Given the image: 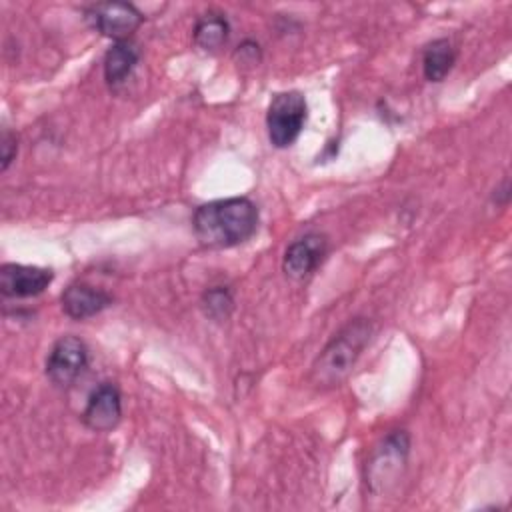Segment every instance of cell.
<instances>
[{
    "label": "cell",
    "instance_id": "cell-1",
    "mask_svg": "<svg viewBox=\"0 0 512 512\" xmlns=\"http://www.w3.org/2000/svg\"><path fill=\"white\" fill-rule=\"evenodd\" d=\"M258 206L246 196L200 204L192 214V230L200 246L226 250L250 240L258 230Z\"/></svg>",
    "mask_w": 512,
    "mask_h": 512
},
{
    "label": "cell",
    "instance_id": "cell-5",
    "mask_svg": "<svg viewBox=\"0 0 512 512\" xmlns=\"http://www.w3.org/2000/svg\"><path fill=\"white\" fill-rule=\"evenodd\" d=\"M90 26L114 42L130 40L144 22V14L132 2H98L84 10Z\"/></svg>",
    "mask_w": 512,
    "mask_h": 512
},
{
    "label": "cell",
    "instance_id": "cell-4",
    "mask_svg": "<svg viewBox=\"0 0 512 512\" xmlns=\"http://www.w3.org/2000/svg\"><path fill=\"white\" fill-rule=\"evenodd\" d=\"M410 448L406 430H392L366 460V484L372 492H386L402 472Z\"/></svg>",
    "mask_w": 512,
    "mask_h": 512
},
{
    "label": "cell",
    "instance_id": "cell-15",
    "mask_svg": "<svg viewBox=\"0 0 512 512\" xmlns=\"http://www.w3.org/2000/svg\"><path fill=\"white\" fill-rule=\"evenodd\" d=\"M2 154H0V170L6 172L8 166L12 164V160L16 158V152H18V140H16V134H12L8 128L2 130Z\"/></svg>",
    "mask_w": 512,
    "mask_h": 512
},
{
    "label": "cell",
    "instance_id": "cell-9",
    "mask_svg": "<svg viewBox=\"0 0 512 512\" xmlns=\"http://www.w3.org/2000/svg\"><path fill=\"white\" fill-rule=\"evenodd\" d=\"M122 420V394L116 384L102 382L88 398L82 422L94 432H110Z\"/></svg>",
    "mask_w": 512,
    "mask_h": 512
},
{
    "label": "cell",
    "instance_id": "cell-3",
    "mask_svg": "<svg viewBox=\"0 0 512 512\" xmlns=\"http://www.w3.org/2000/svg\"><path fill=\"white\" fill-rule=\"evenodd\" d=\"M308 118V104L302 92L286 90L272 96L266 110L268 140L276 148L292 146L304 130Z\"/></svg>",
    "mask_w": 512,
    "mask_h": 512
},
{
    "label": "cell",
    "instance_id": "cell-6",
    "mask_svg": "<svg viewBox=\"0 0 512 512\" xmlns=\"http://www.w3.org/2000/svg\"><path fill=\"white\" fill-rule=\"evenodd\" d=\"M88 366V346L74 334L60 336L48 356L44 372L48 380L58 388L72 386Z\"/></svg>",
    "mask_w": 512,
    "mask_h": 512
},
{
    "label": "cell",
    "instance_id": "cell-2",
    "mask_svg": "<svg viewBox=\"0 0 512 512\" xmlns=\"http://www.w3.org/2000/svg\"><path fill=\"white\" fill-rule=\"evenodd\" d=\"M372 332L374 326L368 318H354L344 324L316 356L310 380L318 388L338 386L352 372L356 360L368 346Z\"/></svg>",
    "mask_w": 512,
    "mask_h": 512
},
{
    "label": "cell",
    "instance_id": "cell-12",
    "mask_svg": "<svg viewBox=\"0 0 512 512\" xmlns=\"http://www.w3.org/2000/svg\"><path fill=\"white\" fill-rule=\"evenodd\" d=\"M456 64V46L450 38H436L422 52V72L428 82H442Z\"/></svg>",
    "mask_w": 512,
    "mask_h": 512
},
{
    "label": "cell",
    "instance_id": "cell-8",
    "mask_svg": "<svg viewBox=\"0 0 512 512\" xmlns=\"http://www.w3.org/2000/svg\"><path fill=\"white\" fill-rule=\"evenodd\" d=\"M54 280V272L42 266L26 264H2L0 268V292L4 298H32L42 294Z\"/></svg>",
    "mask_w": 512,
    "mask_h": 512
},
{
    "label": "cell",
    "instance_id": "cell-11",
    "mask_svg": "<svg viewBox=\"0 0 512 512\" xmlns=\"http://www.w3.org/2000/svg\"><path fill=\"white\" fill-rule=\"evenodd\" d=\"M140 60V48L132 40H122L114 42L106 54H104V80L110 88L122 86L134 72L136 64Z\"/></svg>",
    "mask_w": 512,
    "mask_h": 512
},
{
    "label": "cell",
    "instance_id": "cell-10",
    "mask_svg": "<svg viewBox=\"0 0 512 512\" xmlns=\"http://www.w3.org/2000/svg\"><path fill=\"white\" fill-rule=\"evenodd\" d=\"M114 298L102 288H96L88 282H72L62 294H60V306L64 314L72 320H86L108 306H112Z\"/></svg>",
    "mask_w": 512,
    "mask_h": 512
},
{
    "label": "cell",
    "instance_id": "cell-16",
    "mask_svg": "<svg viewBox=\"0 0 512 512\" xmlns=\"http://www.w3.org/2000/svg\"><path fill=\"white\" fill-rule=\"evenodd\" d=\"M236 56H240V62L256 64V62L260 60V46H258V42H254V40H244V42L238 46Z\"/></svg>",
    "mask_w": 512,
    "mask_h": 512
},
{
    "label": "cell",
    "instance_id": "cell-14",
    "mask_svg": "<svg viewBox=\"0 0 512 512\" xmlns=\"http://www.w3.org/2000/svg\"><path fill=\"white\" fill-rule=\"evenodd\" d=\"M200 306H202V312L206 318H210L214 322H222L230 316V312L234 308V298L226 286H212L202 294Z\"/></svg>",
    "mask_w": 512,
    "mask_h": 512
},
{
    "label": "cell",
    "instance_id": "cell-7",
    "mask_svg": "<svg viewBox=\"0 0 512 512\" xmlns=\"http://www.w3.org/2000/svg\"><path fill=\"white\" fill-rule=\"evenodd\" d=\"M328 252V240L320 232H308L294 242H290L284 250L282 270L290 280H306L316 272Z\"/></svg>",
    "mask_w": 512,
    "mask_h": 512
},
{
    "label": "cell",
    "instance_id": "cell-13",
    "mask_svg": "<svg viewBox=\"0 0 512 512\" xmlns=\"http://www.w3.org/2000/svg\"><path fill=\"white\" fill-rule=\"evenodd\" d=\"M230 36V24L222 12L208 10L204 12L192 30L194 44L204 52H216L220 50Z\"/></svg>",
    "mask_w": 512,
    "mask_h": 512
}]
</instances>
